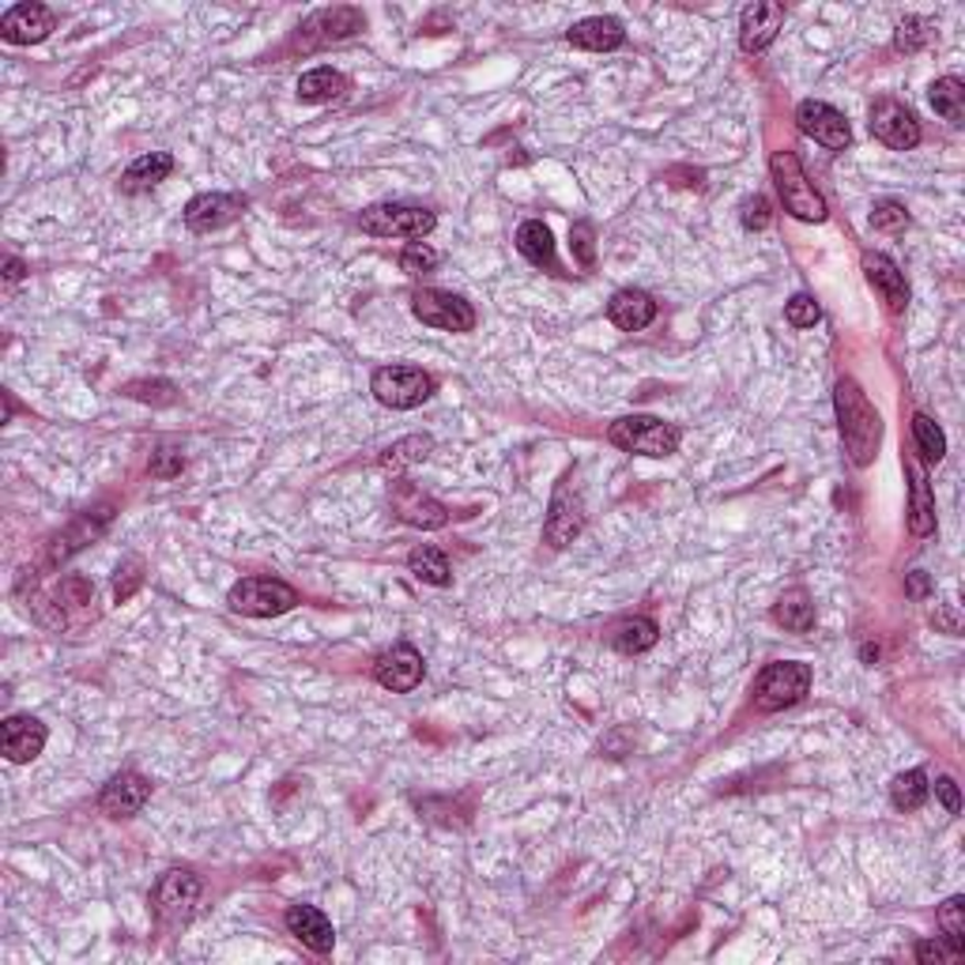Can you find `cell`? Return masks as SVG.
I'll return each instance as SVG.
<instances>
[{"label":"cell","mask_w":965,"mask_h":965,"mask_svg":"<svg viewBox=\"0 0 965 965\" xmlns=\"http://www.w3.org/2000/svg\"><path fill=\"white\" fill-rule=\"evenodd\" d=\"M743 227L747 230L770 227V201H766V196H751V201L743 204Z\"/></svg>","instance_id":"43"},{"label":"cell","mask_w":965,"mask_h":965,"mask_svg":"<svg viewBox=\"0 0 965 965\" xmlns=\"http://www.w3.org/2000/svg\"><path fill=\"white\" fill-rule=\"evenodd\" d=\"M908 480H913V499H908V532L913 536H932L935 532V502L927 491V475L916 461H908Z\"/></svg>","instance_id":"26"},{"label":"cell","mask_w":965,"mask_h":965,"mask_svg":"<svg viewBox=\"0 0 965 965\" xmlns=\"http://www.w3.org/2000/svg\"><path fill=\"white\" fill-rule=\"evenodd\" d=\"M227 599L238 615L271 618V615H287L290 607L298 604V593L279 577H242L238 585L230 588Z\"/></svg>","instance_id":"7"},{"label":"cell","mask_w":965,"mask_h":965,"mask_svg":"<svg viewBox=\"0 0 965 965\" xmlns=\"http://www.w3.org/2000/svg\"><path fill=\"white\" fill-rule=\"evenodd\" d=\"M833 408H838V423L849 449V461L856 468H868L875 461L879 442H883V419H879V411L871 408L864 389L852 378L838 381V389H833Z\"/></svg>","instance_id":"1"},{"label":"cell","mask_w":965,"mask_h":965,"mask_svg":"<svg viewBox=\"0 0 965 965\" xmlns=\"http://www.w3.org/2000/svg\"><path fill=\"white\" fill-rule=\"evenodd\" d=\"M781 23H784V4H777V0H754V4H747L743 16H739V45H743V53H762L766 45L777 39Z\"/></svg>","instance_id":"14"},{"label":"cell","mask_w":965,"mask_h":965,"mask_svg":"<svg viewBox=\"0 0 965 965\" xmlns=\"http://www.w3.org/2000/svg\"><path fill=\"white\" fill-rule=\"evenodd\" d=\"M871 227H875L879 234H902L908 227V212L905 204L897 201H879L875 208H871Z\"/></svg>","instance_id":"38"},{"label":"cell","mask_w":965,"mask_h":965,"mask_svg":"<svg viewBox=\"0 0 965 965\" xmlns=\"http://www.w3.org/2000/svg\"><path fill=\"white\" fill-rule=\"evenodd\" d=\"M932 106L935 114L951 125H962L965 121V83L958 76H943L932 83Z\"/></svg>","instance_id":"33"},{"label":"cell","mask_w":965,"mask_h":965,"mask_svg":"<svg viewBox=\"0 0 965 965\" xmlns=\"http://www.w3.org/2000/svg\"><path fill=\"white\" fill-rule=\"evenodd\" d=\"M905 593L913 599H924L927 593H932V581H927L924 569H913V574H905Z\"/></svg>","instance_id":"48"},{"label":"cell","mask_w":965,"mask_h":965,"mask_svg":"<svg viewBox=\"0 0 965 965\" xmlns=\"http://www.w3.org/2000/svg\"><path fill=\"white\" fill-rule=\"evenodd\" d=\"M871 133H875V140H883L886 147H894V152H913L924 136L916 114L897 99H879L871 106Z\"/></svg>","instance_id":"10"},{"label":"cell","mask_w":965,"mask_h":965,"mask_svg":"<svg viewBox=\"0 0 965 965\" xmlns=\"http://www.w3.org/2000/svg\"><path fill=\"white\" fill-rule=\"evenodd\" d=\"M125 392H129V397H136V400H155V404H171V400L158 397V392H174V386H171V381H155V386H152V381H136V386H129Z\"/></svg>","instance_id":"46"},{"label":"cell","mask_w":965,"mask_h":965,"mask_svg":"<svg viewBox=\"0 0 965 965\" xmlns=\"http://www.w3.org/2000/svg\"><path fill=\"white\" fill-rule=\"evenodd\" d=\"M607 438H612V445L623 449V453H641V456H671L682 442L679 427L664 423L657 415L618 419V423H612V430H607Z\"/></svg>","instance_id":"4"},{"label":"cell","mask_w":965,"mask_h":965,"mask_svg":"<svg viewBox=\"0 0 965 965\" xmlns=\"http://www.w3.org/2000/svg\"><path fill=\"white\" fill-rule=\"evenodd\" d=\"M935 623L946 626V634H958V630H962V626H958V615H954V607H946V612L935 615Z\"/></svg>","instance_id":"49"},{"label":"cell","mask_w":965,"mask_h":965,"mask_svg":"<svg viewBox=\"0 0 965 965\" xmlns=\"http://www.w3.org/2000/svg\"><path fill=\"white\" fill-rule=\"evenodd\" d=\"M370 389L373 397H378V404H386L392 411H411L434 397L438 381L419 367H381L373 373Z\"/></svg>","instance_id":"5"},{"label":"cell","mask_w":965,"mask_h":965,"mask_svg":"<svg viewBox=\"0 0 965 965\" xmlns=\"http://www.w3.org/2000/svg\"><path fill=\"white\" fill-rule=\"evenodd\" d=\"M147 800H152V781L129 770V773H117L114 781L102 789L99 808L102 814H110V819H133V814L144 811Z\"/></svg>","instance_id":"15"},{"label":"cell","mask_w":965,"mask_h":965,"mask_svg":"<svg viewBox=\"0 0 965 965\" xmlns=\"http://www.w3.org/2000/svg\"><path fill=\"white\" fill-rule=\"evenodd\" d=\"M53 12L45 4H16L4 12L0 20V39L12 42V45H31V42H42L45 34L53 31Z\"/></svg>","instance_id":"17"},{"label":"cell","mask_w":965,"mask_h":965,"mask_svg":"<svg viewBox=\"0 0 965 965\" xmlns=\"http://www.w3.org/2000/svg\"><path fill=\"white\" fill-rule=\"evenodd\" d=\"M581 524H585V505H581V499H569V475H566L555 491V502H551V517H547L543 536H547L551 547H566L581 532Z\"/></svg>","instance_id":"22"},{"label":"cell","mask_w":965,"mask_h":965,"mask_svg":"<svg viewBox=\"0 0 965 965\" xmlns=\"http://www.w3.org/2000/svg\"><path fill=\"white\" fill-rule=\"evenodd\" d=\"M517 249L528 265L536 268H547V271H558V257H555V238H551V227L540 219H528L521 223L517 230Z\"/></svg>","instance_id":"25"},{"label":"cell","mask_w":965,"mask_h":965,"mask_svg":"<svg viewBox=\"0 0 965 965\" xmlns=\"http://www.w3.org/2000/svg\"><path fill=\"white\" fill-rule=\"evenodd\" d=\"M795 125H800L803 136H811L814 144L830 147V152H845L852 144V129L841 110H833L830 102H819V99H808L800 102L795 110Z\"/></svg>","instance_id":"11"},{"label":"cell","mask_w":965,"mask_h":965,"mask_svg":"<svg viewBox=\"0 0 965 965\" xmlns=\"http://www.w3.org/2000/svg\"><path fill=\"white\" fill-rule=\"evenodd\" d=\"M174 171V158L166 152H152V155H140L125 174H121V189L125 193H147L155 189L158 182H166Z\"/></svg>","instance_id":"27"},{"label":"cell","mask_w":965,"mask_h":965,"mask_svg":"<svg viewBox=\"0 0 965 965\" xmlns=\"http://www.w3.org/2000/svg\"><path fill=\"white\" fill-rule=\"evenodd\" d=\"M913 442H916V453L921 461L927 464H940L946 456V434L940 430V423L927 415H913Z\"/></svg>","instance_id":"36"},{"label":"cell","mask_w":965,"mask_h":965,"mask_svg":"<svg viewBox=\"0 0 965 965\" xmlns=\"http://www.w3.org/2000/svg\"><path fill=\"white\" fill-rule=\"evenodd\" d=\"M411 309L415 317L430 329L442 332H472L475 329V309L472 302H464L453 290H438V287H423L411 295Z\"/></svg>","instance_id":"9"},{"label":"cell","mask_w":965,"mask_h":965,"mask_svg":"<svg viewBox=\"0 0 965 965\" xmlns=\"http://www.w3.org/2000/svg\"><path fill=\"white\" fill-rule=\"evenodd\" d=\"M916 962L943 965V962H954V954L946 951V943H940V940H921V943H916Z\"/></svg>","instance_id":"45"},{"label":"cell","mask_w":965,"mask_h":965,"mask_svg":"<svg viewBox=\"0 0 965 965\" xmlns=\"http://www.w3.org/2000/svg\"><path fill=\"white\" fill-rule=\"evenodd\" d=\"M408 569L415 574L419 581H427V585H438L445 588L449 581H453V569H449V558L442 555L438 547H430V543H423V547H415L408 555Z\"/></svg>","instance_id":"31"},{"label":"cell","mask_w":965,"mask_h":965,"mask_svg":"<svg viewBox=\"0 0 965 965\" xmlns=\"http://www.w3.org/2000/svg\"><path fill=\"white\" fill-rule=\"evenodd\" d=\"M770 174H773V185H777V193H781L789 215H795V219H803V223H822V219H827V201H822L819 189L811 185V177H808V171H803L800 155H795V152H773Z\"/></svg>","instance_id":"2"},{"label":"cell","mask_w":965,"mask_h":965,"mask_svg":"<svg viewBox=\"0 0 965 965\" xmlns=\"http://www.w3.org/2000/svg\"><path fill=\"white\" fill-rule=\"evenodd\" d=\"M23 271H27V268H23V260H20V257H8V260H4V276H8V284H16V279H23Z\"/></svg>","instance_id":"50"},{"label":"cell","mask_w":965,"mask_h":965,"mask_svg":"<svg viewBox=\"0 0 965 965\" xmlns=\"http://www.w3.org/2000/svg\"><path fill=\"white\" fill-rule=\"evenodd\" d=\"M373 679L386 690H392V695H411L423 682V657L411 645H392L373 664Z\"/></svg>","instance_id":"13"},{"label":"cell","mask_w":965,"mask_h":965,"mask_svg":"<svg viewBox=\"0 0 965 965\" xmlns=\"http://www.w3.org/2000/svg\"><path fill=\"white\" fill-rule=\"evenodd\" d=\"M607 317H612L615 329L623 332H641L649 329L653 321H657V302H653V295H645V290H618V295L607 302Z\"/></svg>","instance_id":"23"},{"label":"cell","mask_w":965,"mask_h":965,"mask_svg":"<svg viewBox=\"0 0 965 965\" xmlns=\"http://www.w3.org/2000/svg\"><path fill=\"white\" fill-rule=\"evenodd\" d=\"M185 468V456L174 453V449H158V453L152 456V475H158V480H171V475H177Z\"/></svg>","instance_id":"44"},{"label":"cell","mask_w":965,"mask_h":965,"mask_svg":"<svg viewBox=\"0 0 965 965\" xmlns=\"http://www.w3.org/2000/svg\"><path fill=\"white\" fill-rule=\"evenodd\" d=\"M811 690V668L800 660H777L766 664L754 679V706L762 714H781V709L803 701V695Z\"/></svg>","instance_id":"3"},{"label":"cell","mask_w":965,"mask_h":965,"mask_svg":"<svg viewBox=\"0 0 965 965\" xmlns=\"http://www.w3.org/2000/svg\"><path fill=\"white\" fill-rule=\"evenodd\" d=\"M566 39H569V45H577V50L612 53L626 42V31H623V23L612 20V16H588V20L569 27Z\"/></svg>","instance_id":"24"},{"label":"cell","mask_w":965,"mask_h":965,"mask_svg":"<svg viewBox=\"0 0 965 965\" xmlns=\"http://www.w3.org/2000/svg\"><path fill=\"white\" fill-rule=\"evenodd\" d=\"M201 890L204 886L193 871H182V868L166 871L152 890V908H155L158 924L163 927L189 924V916L196 913V902H201Z\"/></svg>","instance_id":"8"},{"label":"cell","mask_w":965,"mask_h":965,"mask_svg":"<svg viewBox=\"0 0 965 965\" xmlns=\"http://www.w3.org/2000/svg\"><path fill=\"white\" fill-rule=\"evenodd\" d=\"M438 253L427 246V242H408L404 253H400V268L408 271V276H427V271L438 268Z\"/></svg>","instance_id":"39"},{"label":"cell","mask_w":965,"mask_h":965,"mask_svg":"<svg viewBox=\"0 0 965 965\" xmlns=\"http://www.w3.org/2000/svg\"><path fill=\"white\" fill-rule=\"evenodd\" d=\"M430 449H434V438H430V434L400 438L397 445H389L386 453H381V468H386V472H404V468L427 461Z\"/></svg>","instance_id":"32"},{"label":"cell","mask_w":965,"mask_h":965,"mask_svg":"<svg viewBox=\"0 0 965 965\" xmlns=\"http://www.w3.org/2000/svg\"><path fill=\"white\" fill-rule=\"evenodd\" d=\"M287 932L295 935L298 943L309 946L314 954H329L336 946V932H332V921L314 905H290L287 908Z\"/></svg>","instance_id":"20"},{"label":"cell","mask_w":965,"mask_h":965,"mask_svg":"<svg viewBox=\"0 0 965 965\" xmlns=\"http://www.w3.org/2000/svg\"><path fill=\"white\" fill-rule=\"evenodd\" d=\"M864 276L868 284L883 295V302L890 306V314H902L908 306V284H905V271L894 265L883 253H864Z\"/></svg>","instance_id":"21"},{"label":"cell","mask_w":965,"mask_h":965,"mask_svg":"<svg viewBox=\"0 0 965 965\" xmlns=\"http://www.w3.org/2000/svg\"><path fill=\"white\" fill-rule=\"evenodd\" d=\"M249 208L246 196L238 193H201L185 204V227L193 234H212L230 227L234 219H242V212Z\"/></svg>","instance_id":"12"},{"label":"cell","mask_w":965,"mask_h":965,"mask_svg":"<svg viewBox=\"0 0 965 965\" xmlns=\"http://www.w3.org/2000/svg\"><path fill=\"white\" fill-rule=\"evenodd\" d=\"M935 795L943 800V808L951 814H962V795H958V784H954V777H940L935 781Z\"/></svg>","instance_id":"47"},{"label":"cell","mask_w":965,"mask_h":965,"mask_svg":"<svg viewBox=\"0 0 965 965\" xmlns=\"http://www.w3.org/2000/svg\"><path fill=\"white\" fill-rule=\"evenodd\" d=\"M660 637V626L645 615H634V618H623V623L612 630V645L626 657H637V653H649Z\"/></svg>","instance_id":"28"},{"label":"cell","mask_w":965,"mask_h":965,"mask_svg":"<svg viewBox=\"0 0 965 965\" xmlns=\"http://www.w3.org/2000/svg\"><path fill=\"white\" fill-rule=\"evenodd\" d=\"M927 42H932V23H927L924 16H905V20L897 23V39H894L897 50L916 53L924 50Z\"/></svg>","instance_id":"37"},{"label":"cell","mask_w":965,"mask_h":965,"mask_svg":"<svg viewBox=\"0 0 965 965\" xmlns=\"http://www.w3.org/2000/svg\"><path fill=\"white\" fill-rule=\"evenodd\" d=\"M784 317H789L792 329H811V325H819L822 309L819 302H814L811 295H795L789 306H784Z\"/></svg>","instance_id":"41"},{"label":"cell","mask_w":965,"mask_h":965,"mask_svg":"<svg viewBox=\"0 0 965 965\" xmlns=\"http://www.w3.org/2000/svg\"><path fill=\"white\" fill-rule=\"evenodd\" d=\"M927 777L924 770H908V773H897L894 784H890V803L897 811H921L927 803Z\"/></svg>","instance_id":"34"},{"label":"cell","mask_w":965,"mask_h":965,"mask_svg":"<svg viewBox=\"0 0 965 965\" xmlns=\"http://www.w3.org/2000/svg\"><path fill=\"white\" fill-rule=\"evenodd\" d=\"M45 747V725L39 717H8L0 725V751H4L8 762L23 766V762H34Z\"/></svg>","instance_id":"16"},{"label":"cell","mask_w":965,"mask_h":965,"mask_svg":"<svg viewBox=\"0 0 965 965\" xmlns=\"http://www.w3.org/2000/svg\"><path fill=\"white\" fill-rule=\"evenodd\" d=\"M359 227L373 234V238H408L423 242L430 230L438 227L434 212L411 208V204H373L359 215Z\"/></svg>","instance_id":"6"},{"label":"cell","mask_w":965,"mask_h":965,"mask_svg":"<svg viewBox=\"0 0 965 965\" xmlns=\"http://www.w3.org/2000/svg\"><path fill=\"white\" fill-rule=\"evenodd\" d=\"M940 927H943V940H946V951L954 958L965 954V897H946L940 905Z\"/></svg>","instance_id":"35"},{"label":"cell","mask_w":965,"mask_h":965,"mask_svg":"<svg viewBox=\"0 0 965 965\" xmlns=\"http://www.w3.org/2000/svg\"><path fill=\"white\" fill-rule=\"evenodd\" d=\"M773 618L784 626V630L808 634L811 626H814V604H811V596L803 593V588H792V593H784L781 599H777Z\"/></svg>","instance_id":"29"},{"label":"cell","mask_w":965,"mask_h":965,"mask_svg":"<svg viewBox=\"0 0 965 965\" xmlns=\"http://www.w3.org/2000/svg\"><path fill=\"white\" fill-rule=\"evenodd\" d=\"M574 253H577V260L585 268H593L596 265V249H593V223H574Z\"/></svg>","instance_id":"42"},{"label":"cell","mask_w":965,"mask_h":965,"mask_svg":"<svg viewBox=\"0 0 965 965\" xmlns=\"http://www.w3.org/2000/svg\"><path fill=\"white\" fill-rule=\"evenodd\" d=\"M348 91V76L336 69H314L298 80V99L302 102H332Z\"/></svg>","instance_id":"30"},{"label":"cell","mask_w":965,"mask_h":965,"mask_svg":"<svg viewBox=\"0 0 965 965\" xmlns=\"http://www.w3.org/2000/svg\"><path fill=\"white\" fill-rule=\"evenodd\" d=\"M362 12L355 8H329V12H317L298 27L302 31V45L314 50V45H325V42H340V39H351L355 31H362Z\"/></svg>","instance_id":"18"},{"label":"cell","mask_w":965,"mask_h":965,"mask_svg":"<svg viewBox=\"0 0 965 965\" xmlns=\"http://www.w3.org/2000/svg\"><path fill=\"white\" fill-rule=\"evenodd\" d=\"M392 510H397L400 521L415 524V528H442V524H449V510L442 502H434L430 494L419 491L415 483H397V491H392Z\"/></svg>","instance_id":"19"},{"label":"cell","mask_w":965,"mask_h":965,"mask_svg":"<svg viewBox=\"0 0 965 965\" xmlns=\"http://www.w3.org/2000/svg\"><path fill=\"white\" fill-rule=\"evenodd\" d=\"M144 585V562L140 558H125L117 566V581H114V596L117 604H125V599L136 596V588Z\"/></svg>","instance_id":"40"}]
</instances>
